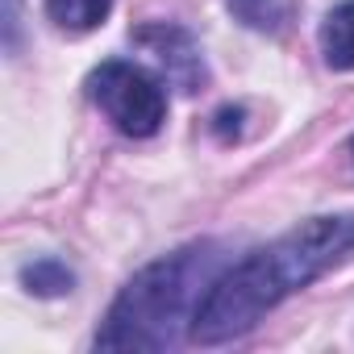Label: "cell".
<instances>
[{
    "mask_svg": "<svg viewBox=\"0 0 354 354\" xmlns=\"http://www.w3.org/2000/svg\"><path fill=\"white\" fill-rule=\"evenodd\" d=\"M350 254H354V213H325L300 221L296 230L250 250L213 279L192 317L188 337L201 346L246 337L271 308L317 283L325 271L342 267Z\"/></svg>",
    "mask_w": 354,
    "mask_h": 354,
    "instance_id": "cell-1",
    "label": "cell"
},
{
    "mask_svg": "<svg viewBox=\"0 0 354 354\" xmlns=\"http://www.w3.org/2000/svg\"><path fill=\"white\" fill-rule=\"evenodd\" d=\"M217 242H188L154 263H146L109 304L104 325L96 329V350H171L192 333V317L221 275Z\"/></svg>",
    "mask_w": 354,
    "mask_h": 354,
    "instance_id": "cell-2",
    "label": "cell"
},
{
    "mask_svg": "<svg viewBox=\"0 0 354 354\" xmlns=\"http://www.w3.org/2000/svg\"><path fill=\"white\" fill-rule=\"evenodd\" d=\"M88 96L109 117V125L125 138H154L167 121L162 80L129 59H104L88 75Z\"/></svg>",
    "mask_w": 354,
    "mask_h": 354,
    "instance_id": "cell-3",
    "label": "cell"
},
{
    "mask_svg": "<svg viewBox=\"0 0 354 354\" xmlns=\"http://www.w3.org/2000/svg\"><path fill=\"white\" fill-rule=\"evenodd\" d=\"M133 46L158 67V75L167 84H175L180 92H201L209 71H205V55L196 46V38L184 26L171 21H150L142 30H133Z\"/></svg>",
    "mask_w": 354,
    "mask_h": 354,
    "instance_id": "cell-4",
    "label": "cell"
},
{
    "mask_svg": "<svg viewBox=\"0 0 354 354\" xmlns=\"http://www.w3.org/2000/svg\"><path fill=\"white\" fill-rule=\"evenodd\" d=\"M321 59L329 71H354V0L333 5L321 21Z\"/></svg>",
    "mask_w": 354,
    "mask_h": 354,
    "instance_id": "cell-5",
    "label": "cell"
},
{
    "mask_svg": "<svg viewBox=\"0 0 354 354\" xmlns=\"http://www.w3.org/2000/svg\"><path fill=\"white\" fill-rule=\"evenodd\" d=\"M109 13H113V0H46V17L67 34H88L104 26Z\"/></svg>",
    "mask_w": 354,
    "mask_h": 354,
    "instance_id": "cell-6",
    "label": "cell"
},
{
    "mask_svg": "<svg viewBox=\"0 0 354 354\" xmlns=\"http://www.w3.org/2000/svg\"><path fill=\"white\" fill-rule=\"evenodd\" d=\"M21 283H26V292H34V296H67V292L75 288V271H71L63 259L46 254V259H34V263L21 267Z\"/></svg>",
    "mask_w": 354,
    "mask_h": 354,
    "instance_id": "cell-7",
    "label": "cell"
},
{
    "mask_svg": "<svg viewBox=\"0 0 354 354\" xmlns=\"http://www.w3.org/2000/svg\"><path fill=\"white\" fill-rule=\"evenodd\" d=\"M225 5L242 26L259 34H279L288 26V0H225Z\"/></svg>",
    "mask_w": 354,
    "mask_h": 354,
    "instance_id": "cell-8",
    "label": "cell"
},
{
    "mask_svg": "<svg viewBox=\"0 0 354 354\" xmlns=\"http://www.w3.org/2000/svg\"><path fill=\"white\" fill-rule=\"evenodd\" d=\"M350 154H354V142H350Z\"/></svg>",
    "mask_w": 354,
    "mask_h": 354,
    "instance_id": "cell-9",
    "label": "cell"
}]
</instances>
